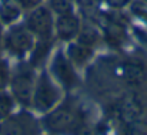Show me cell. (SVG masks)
Returning a JSON list of instances; mask_svg holds the SVG:
<instances>
[{
    "label": "cell",
    "instance_id": "1",
    "mask_svg": "<svg viewBox=\"0 0 147 135\" xmlns=\"http://www.w3.org/2000/svg\"><path fill=\"white\" fill-rule=\"evenodd\" d=\"M42 124L50 135H73L83 125V115L77 104L67 100L46 112Z\"/></svg>",
    "mask_w": 147,
    "mask_h": 135
},
{
    "label": "cell",
    "instance_id": "2",
    "mask_svg": "<svg viewBox=\"0 0 147 135\" xmlns=\"http://www.w3.org/2000/svg\"><path fill=\"white\" fill-rule=\"evenodd\" d=\"M36 71L30 63H20L14 70H11L9 90L14 101L24 108L32 107L33 91L36 86Z\"/></svg>",
    "mask_w": 147,
    "mask_h": 135
},
{
    "label": "cell",
    "instance_id": "3",
    "mask_svg": "<svg viewBox=\"0 0 147 135\" xmlns=\"http://www.w3.org/2000/svg\"><path fill=\"white\" fill-rule=\"evenodd\" d=\"M34 43V36L26 29L24 24L20 23L9 26V29L3 33V50L9 55L19 60L30 54Z\"/></svg>",
    "mask_w": 147,
    "mask_h": 135
},
{
    "label": "cell",
    "instance_id": "4",
    "mask_svg": "<svg viewBox=\"0 0 147 135\" xmlns=\"http://www.w3.org/2000/svg\"><path fill=\"white\" fill-rule=\"evenodd\" d=\"M59 102H60V88L57 83L51 78L49 71H42L36 78L32 107L36 111L46 114Z\"/></svg>",
    "mask_w": 147,
    "mask_h": 135
},
{
    "label": "cell",
    "instance_id": "5",
    "mask_svg": "<svg viewBox=\"0 0 147 135\" xmlns=\"http://www.w3.org/2000/svg\"><path fill=\"white\" fill-rule=\"evenodd\" d=\"M23 24L36 40H47L54 36V14L45 4L27 11Z\"/></svg>",
    "mask_w": 147,
    "mask_h": 135
},
{
    "label": "cell",
    "instance_id": "6",
    "mask_svg": "<svg viewBox=\"0 0 147 135\" xmlns=\"http://www.w3.org/2000/svg\"><path fill=\"white\" fill-rule=\"evenodd\" d=\"M0 135H40V124L33 114L22 110L0 121Z\"/></svg>",
    "mask_w": 147,
    "mask_h": 135
},
{
    "label": "cell",
    "instance_id": "7",
    "mask_svg": "<svg viewBox=\"0 0 147 135\" xmlns=\"http://www.w3.org/2000/svg\"><path fill=\"white\" fill-rule=\"evenodd\" d=\"M49 74L57 84H60L66 90H73L79 84V76L76 67L69 60L66 53L61 50H59L53 55Z\"/></svg>",
    "mask_w": 147,
    "mask_h": 135
},
{
    "label": "cell",
    "instance_id": "8",
    "mask_svg": "<svg viewBox=\"0 0 147 135\" xmlns=\"http://www.w3.org/2000/svg\"><path fill=\"white\" fill-rule=\"evenodd\" d=\"M82 30L80 17L73 11L54 19V36L61 41H74Z\"/></svg>",
    "mask_w": 147,
    "mask_h": 135
},
{
    "label": "cell",
    "instance_id": "9",
    "mask_svg": "<svg viewBox=\"0 0 147 135\" xmlns=\"http://www.w3.org/2000/svg\"><path fill=\"white\" fill-rule=\"evenodd\" d=\"M66 55L73 63L74 67H83L93 55V47L86 45L80 41H70L66 50Z\"/></svg>",
    "mask_w": 147,
    "mask_h": 135
},
{
    "label": "cell",
    "instance_id": "10",
    "mask_svg": "<svg viewBox=\"0 0 147 135\" xmlns=\"http://www.w3.org/2000/svg\"><path fill=\"white\" fill-rule=\"evenodd\" d=\"M22 9L14 0H0V23L1 26L16 24L22 16Z\"/></svg>",
    "mask_w": 147,
    "mask_h": 135
},
{
    "label": "cell",
    "instance_id": "11",
    "mask_svg": "<svg viewBox=\"0 0 147 135\" xmlns=\"http://www.w3.org/2000/svg\"><path fill=\"white\" fill-rule=\"evenodd\" d=\"M51 44H53V39H47V40H36L33 50L30 51V64L36 68L37 65H40L46 57L50 54L51 50Z\"/></svg>",
    "mask_w": 147,
    "mask_h": 135
},
{
    "label": "cell",
    "instance_id": "12",
    "mask_svg": "<svg viewBox=\"0 0 147 135\" xmlns=\"http://www.w3.org/2000/svg\"><path fill=\"white\" fill-rule=\"evenodd\" d=\"M14 108H16V101L10 94V91H0V121L10 117L14 112Z\"/></svg>",
    "mask_w": 147,
    "mask_h": 135
},
{
    "label": "cell",
    "instance_id": "13",
    "mask_svg": "<svg viewBox=\"0 0 147 135\" xmlns=\"http://www.w3.org/2000/svg\"><path fill=\"white\" fill-rule=\"evenodd\" d=\"M47 7L51 10L54 16H61V14L74 11V6L71 0H49Z\"/></svg>",
    "mask_w": 147,
    "mask_h": 135
},
{
    "label": "cell",
    "instance_id": "14",
    "mask_svg": "<svg viewBox=\"0 0 147 135\" xmlns=\"http://www.w3.org/2000/svg\"><path fill=\"white\" fill-rule=\"evenodd\" d=\"M10 76H11V68L9 65V61L0 57V91L9 88Z\"/></svg>",
    "mask_w": 147,
    "mask_h": 135
},
{
    "label": "cell",
    "instance_id": "15",
    "mask_svg": "<svg viewBox=\"0 0 147 135\" xmlns=\"http://www.w3.org/2000/svg\"><path fill=\"white\" fill-rule=\"evenodd\" d=\"M23 11H30L43 4V0H14Z\"/></svg>",
    "mask_w": 147,
    "mask_h": 135
},
{
    "label": "cell",
    "instance_id": "16",
    "mask_svg": "<svg viewBox=\"0 0 147 135\" xmlns=\"http://www.w3.org/2000/svg\"><path fill=\"white\" fill-rule=\"evenodd\" d=\"M130 3H131V0H106V4L113 10H123Z\"/></svg>",
    "mask_w": 147,
    "mask_h": 135
},
{
    "label": "cell",
    "instance_id": "17",
    "mask_svg": "<svg viewBox=\"0 0 147 135\" xmlns=\"http://www.w3.org/2000/svg\"><path fill=\"white\" fill-rule=\"evenodd\" d=\"M136 36H137V39L144 44V47H147V33L146 31H143V30H136Z\"/></svg>",
    "mask_w": 147,
    "mask_h": 135
},
{
    "label": "cell",
    "instance_id": "18",
    "mask_svg": "<svg viewBox=\"0 0 147 135\" xmlns=\"http://www.w3.org/2000/svg\"><path fill=\"white\" fill-rule=\"evenodd\" d=\"M3 26H1V23H0V51L3 50Z\"/></svg>",
    "mask_w": 147,
    "mask_h": 135
},
{
    "label": "cell",
    "instance_id": "19",
    "mask_svg": "<svg viewBox=\"0 0 147 135\" xmlns=\"http://www.w3.org/2000/svg\"><path fill=\"white\" fill-rule=\"evenodd\" d=\"M140 1H143V3H146L147 4V0H140Z\"/></svg>",
    "mask_w": 147,
    "mask_h": 135
},
{
    "label": "cell",
    "instance_id": "20",
    "mask_svg": "<svg viewBox=\"0 0 147 135\" xmlns=\"http://www.w3.org/2000/svg\"><path fill=\"white\" fill-rule=\"evenodd\" d=\"M49 135H50V134H49Z\"/></svg>",
    "mask_w": 147,
    "mask_h": 135
}]
</instances>
